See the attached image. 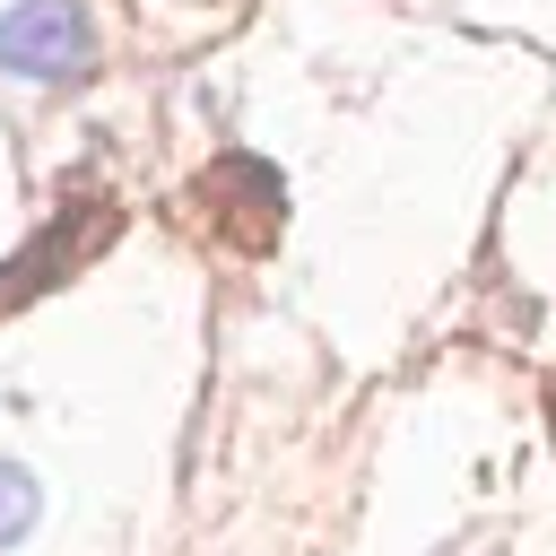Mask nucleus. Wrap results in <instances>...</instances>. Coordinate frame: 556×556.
<instances>
[{
    "label": "nucleus",
    "instance_id": "nucleus-1",
    "mask_svg": "<svg viewBox=\"0 0 556 556\" xmlns=\"http://www.w3.org/2000/svg\"><path fill=\"white\" fill-rule=\"evenodd\" d=\"M96 70V17L87 0H9L0 9V78L61 87Z\"/></svg>",
    "mask_w": 556,
    "mask_h": 556
},
{
    "label": "nucleus",
    "instance_id": "nucleus-2",
    "mask_svg": "<svg viewBox=\"0 0 556 556\" xmlns=\"http://www.w3.org/2000/svg\"><path fill=\"white\" fill-rule=\"evenodd\" d=\"M35 521H43V486H35V469H26V460H0V556H9Z\"/></svg>",
    "mask_w": 556,
    "mask_h": 556
}]
</instances>
